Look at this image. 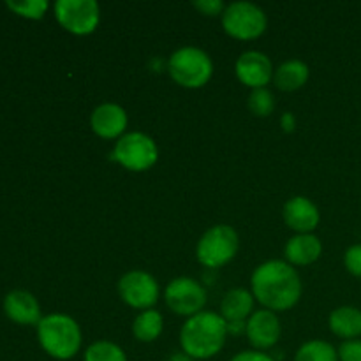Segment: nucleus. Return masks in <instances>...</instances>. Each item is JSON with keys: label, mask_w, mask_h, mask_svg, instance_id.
I'll return each mask as SVG.
<instances>
[{"label": "nucleus", "mask_w": 361, "mask_h": 361, "mask_svg": "<svg viewBox=\"0 0 361 361\" xmlns=\"http://www.w3.org/2000/svg\"><path fill=\"white\" fill-rule=\"evenodd\" d=\"M228 323L217 312H203L189 317L180 330V345L194 360H210L224 349Z\"/></svg>", "instance_id": "obj_2"}, {"label": "nucleus", "mask_w": 361, "mask_h": 361, "mask_svg": "<svg viewBox=\"0 0 361 361\" xmlns=\"http://www.w3.org/2000/svg\"><path fill=\"white\" fill-rule=\"evenodd\" d=\"M168 361H196V360L190 358V356L187 355V353L178 351V353H173V355L169 356V360H168Z\"/></svg>", "instance_id": "obj_29"}, {"label": "nucleus", "mask_w": 361, "mask_h": 361, "mask_svg": "<svg viewBox=\"0 0 361 361\" xmlns=\"http://www.w3.org/2000/svg\"><path fill=\"white\" fill-rule=\"evenodd\" d=\"M236 76L245 87L252 88H267L270 80H274V66L271 60L261 51H245L236 60Z\"/></svg>", "instance_id": "obj_12"}, {"label": "nucleus", "mask_w": 361, "mask_h": 361, "mask_svg": "<svg viewBox=\"0 0 361 361\" xmlns=\"http://www.w3.org/2000/svg\"><path fill=\"white\" fill-rule=\"evenodd\" d=\"M85 361H127V355L120 345L109 341H99L88 345L85 351Z\"/></svg>", "instance_id": "obj_22"}, {"label": "nucleus", "mask_w": 361, "mask_h": 361, "mask_svg": "<svg viewBox=\"0 0 361 361\" xmlns=\"http://www.w3.org/2000/svg\"><path fill=\"white\" fill-rule=\"evenodd\" d=\"M55 16L67 32L74 35H88L101 21V7L95 0H59Z\"/></svg>", "instance_id": "obj_8"}, {"label": "nucleus", "mask_w": 361, "mask_h": 361, "mask_svg": "<svg viewBox=\"0 0 361 361\" xmlns=\"http://www.w3.org/2000/svg\"><path fill=\"white\" fill-rule=\"evenodd\" d=\"M330 330L345 341H356L361 335V310L356 307H338L330 314Z\"/></svg>", "instance_id": "obj_18"}, {"label": "nucleus", "mask_w": 361, "mask_h": 361, "mask_svg": "<svg viewBox=\"0 0 361 361\" xmlns=\"http://www.w3.org/2000/svg\"><path fill=\"white\" fill-rule=\"evenodd\" d=\"M254 314V295L247 289L236 288L226 293L221 303V316L226 323H242Z\"/></svg>", "instance_id": "obj_17"}, {"label": "nucleus", "mask_w": 361, "mask_h": 361, "mask_svg": "<svg viewBox=\"0 0 361 361\" xmlns=\"http://www.w3.org/2000/svg\"><path fill=\"white\" fill-rule=\"evenodd\" d=\"M337 353L338 361H361V341H345Z\"/></svg>", "instance_id": "obj_26"}, {"label": "nucleus", "mask_w": 361, "mask_h": 361, "mask_svg": "<svg viewBox=\"0 0 361 361\" xmlns=\"http://www.w3.org/2000/svg\"><path fill=\"white\" fill-rule=\"evenodd\" d=\"M282 326L277 314L271 310H256L252 316L247 319L245 337L254 351H267L271 349L281 341Z\"/></svg>", "instance_id": "obj_11"}, {"label": "nucleus", "mask_w": 361, "mask_h": 361, "mask_svg": "<svg viewBox=\"0 0 361 361\" xmlns=\"http://www.w3.org/2000/svg\"><path fill=\"white\" fill-rule=\"evenodd\" d=\"M252 295L271 312L293 309L302 298V281L295 267L286 261L271 259L259 264L250 277Z\"/></svg>", "instance_id": "obj_1"}, {"label": "nucleus", "mask_w": 361, "mask_h": 361, "mask_svg": "<svg viewBox=\"0 0 361 361\" xmlns=\"http://www.w3.org/2000/svg\"><path fill=\"white\" fill-rule=\"evenodd\" d=\"M164 300L169 310L189 319V317L203 312L204 305H207V291L194 279L178 277L168 284L164 291Z\"/></svg>", "instance_id": "obj_9"}, {"label": "nucleus", "mask_w": 361, "mask_h": 361, "mask_svg": "<svg viewBox=\"0 0 361 361\" xmlns=\"http://www.w3.org/2000/svg\"><path fill=\"white\" fill-rule=\"evenodd\" d=\"M231 361H275L270 355L263 351H242L236 356H233Z\"/></svg>", "instance_id": "obj_28"}, {"label": "nucleus", "mask_w": 361, "mask_h": 361, "mask_svg": "<svg viewBox=\"0 0 361 361\" xmlns=\"http://www.w3.org/2000/svg\"><path fill=\"white\" fill-rule=\"evenodd\" d=\"M247 106L256 116H270L275 109L274 94L268 88H256L250 92Z\"/></svg>", "instance_id": "obj_24"}, {"label": "nucleus", "mask_w": 361, "mask_h": 361, "mask_svg": "<svg viewBox=\"0 0 361 361\" xmlns=\"http://www.w3.org/2000/svg\"><path fill=\"white\" fill-rule=\"evenodd\" d=\"M4 310L7 317L18 324H39L41 317V305L34 295L28 291H11L4 300Z\"/></svg>", "instance_id": "obj_15"}, {"label": "nucleus", "mask_w": 361, "mask_h": 361, "mask_svg": "<svg viewBox=\"0 0 361 361\" xmlns=\"http://www.w3.org/2000/svg\"><path fill=\"white\" fill-rule=\"evenodd\" d=\"M222 27L228 35L238 41H252L267 32L268 18L252 2H233L222 13Z\"/></svg>", "instance_id": "obj_6"}, {"label": "nucleus", "mask_w": 361, "mask_h": 361, "mask_svg": "<svg viewBox=\"0 0 361 361\" xmlns=\"http://www.w3.org/2000/svg\"><path fill=\"white\" fill-rule=\"evenodd\" d=\"M162 328H164V319H162L161 312L148 309L136 316L133 323V334L136 341L154 342L161 337Z\"/></svg>", "instance_id": "obj_20"}, {"label": "nucleus", "mask_w": 361, "mask_h": 361, "mask_svg": "<svg viewBox=\"0 0 361 361\" xmlns=\"http://www.w3.org/2000/svg\"><path fill=\"white\" fill-rule=\"evenodd\" d=\"M169 76L175 83L185 88H201L214 74V62L207 51L194 46L180 48L169 56Z\"/></svg>", "instance_id": "obj_4"}, {"label": "nucleus", "mask_w": 361, "mask_h": 361, "mask_svg": "<svg viewBox=\"0 0 361 361\" xmlns=\"http://www.w3.org/2000/svg\"><path fill=\"white\" fill-rule=\"evenodd\" d=\"M111 159L129 171H147L157 162L159 148L148 134L126 133L116 141Z\"/></svg>", "instance_id": "obj_7"}, {"label": "nucleus", "mask_w": 361, "mask_h": 361, "mask_svg": "<svg viewBox=\"0 0 361 361\" xmlns=\"http://www.w3.org/2000/svg\"><path fill=\"white\" fill-rule=\"evenodd\" d=\"M118 295L133 309L148 310L157 303L159 284L147 271H127L118 282Z\"/></svg>", "instance_id": "obj_10"}, {"label": "nucleus", "mask_w": 361, "mask_h": 361, "mask_svg": "<svg viewBox=\"0 0 361 361\" xmlns=\"http://www.w3.org/2000/svg\"><path fill=\"white\" fill-rule=\"evenodd\" d=\"M129 116L126 109L113 102L97 106L90 116V127L102 140H120L126 134Z\"/></svg>", "instance_id": "obj_13"}, {"label": "nucleus", "mask_w": 361, "mask_h": 361, "mask_svg": "<svg viewBox=\"0 0 361 361\" xmlns=\"http://www.w3.org/2000/svg\"><path fill=\"white\" fill-rule=\"evenodd\" d=\"M295 361H338V353L328 342L310 341L296 351Z\"/></svg>", "instance_id": "obj_21"}, {"label": "nucleus", "mask_w": 361, "mask_h": 361, "mask_svg": "<svg viewBox=\"0 0 361 361\" xmlns=\"http://www.w3.org/2000/svg\"><path fill=\"white\" fill-rule=\"evenodd\" d=\"M310 76L309 66L302 60H288L281 63L274 73V81L277 88L284 92H295L307 83Z\"/></svg>", "instance_id": "obj_19"}, {"label": "nucleus", "mask_w": 361, "mask_h": 361, "mask_svg": "<svg viewBox=\"0 0 361 361\" xmlns=\"http://www.w3.org/2000/svg\"><path fill=\"white\" fill-rule=\"evenodd\" d=\"M323 254V243L312 233L296 235L286 245V259L293 267H309L316 263Z\"/></svg>", "instance_id": "obj_16"}, {"label": "nucleus", "mask_w": 361, "mask_h": 361, "mask_svg": "<svg viewBox=\"0 0 361 361\" xmlns=\"http://www.w3.org/2000/svg\"><path fill=\"white\" fill-rule=\"evenodd\" d=\"M284 221L288 224V228H291L293 231H296L298 235H307V233H312L317 228L321 221L319 210H317L316 204L309 200V197L303 196H295L284 204Z\"/></svg>", "instance_id": "obj_14"}, {"label": "nucleus", "mask_w": 361, "mask_h": 361, "mask_svg": "<svg viewBox=\"0 0 361 361\" xmlns=\"http://www.w3.org/2000/svg\"><path fill=\"white\" fill-rule=\"evenodd\" d=\"M240 247L238 233L228 224H217L200 238L196 257L203 267L221 268L236 256Z\"/></svg>", "instance_id": "obj_5"}, {"label": "nucleus", "mask_w": 361, "mask_h": 361, "mask_svg": "<svg viewBox=\"0 0 361 361\" xmlns=\"http://www.w3.org/2000/svg\"><path fill=\"white\" fill-rule=\"evenodd\" d=\"M41 348L55 360H71L80 353L83 335L80 324L66 314H49L37 324Z\"/></svg>", "instance_id": "obj_3"}, {"label": "nucleus", "mask_w": 361, "mask_h": 361, "mask_svg": "<svg viewBox=\"0 0 361 361\" xmlns=\"http://www.w3.org/2000/svg\"><path fill=\"white\" fill-rule=\"evenodd\" d=\"M6 6L18 16L28 18V20H41L48 11L49 4L46 0H7Z\"/></svg>", "instance_id": "obj_23"}, {"label": "nucleus", "mask_w": 361, "mask_h": 361, "mask_svg": "<svg viewBox=\"0 0 361 361\" xmlns=\"http://www.w3.org/2000/svg\"><path fill=\"white\" fill-rule=\"evenodd\" d=\"M344 263L349 274L356 275V277H361V243L349 247L348 252H345Z\"/></svg>", "instance_id": "obj_25"}, {"label": "nucleus", "mask_w": 361, "mask_h": 361, "mask_svg": "<svg viewBox=\"0 0 361 361\" xmlns=\"http://www.w3.org/2000/svg\"><path fill=\"white\" fill-rule=\"evenodd\" d=\"M192 6L204 16H217V14L224 13L226 9L224 2H221V0H200V2H194Z\"/></svg>", "instance_id": "obj_27"}]
</instances>
